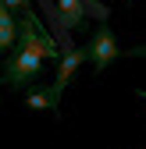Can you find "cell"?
<instances>
[{"instance_id": "cell-9", "label": "cell", "mask_w": 146, "mask_h": 149, "mask_svg": "<svg viewBox=\"0 0 146 149\" xmlns=\"http://www.w3.org/2000/svg\"><path fill=\"white\" fill-rule=\"evenodd\" d=\"M135 96H139V100H142V103H146V89H139V92H135Z\"/></svg>"}, {"instance_id": "cell-8", "label": "cell", "mask_w": 146, "mask_h": 149, "mask_svg": "<svg viewBox=\"0 0 146 149\" xmlns=\"http://www.w3.org/2000/svg\"><path fill=\"white\" fill-rule=\"evenodd\" d=\"M125 57H146V43H142V46H132V50H125Z\"/></svg>"}, {"instance_id": "cell-5", "label": "cell", "mask_w": 146, "mask_h": 149, "mask_svg": "<svg viewBox=\"0 0 146 149\" xmlns=\"http://www.w3.org/2000/svg\"><path fill=\"white\" fill-rule=\"evenodd\" d=\"M53 7H57V18H61L64 32H75V29H82V22H86V11H89V4H86V0H53Z\"/></svg>"}, {"instance_id": "cell-6", "label": "cell", "mask_w": 146, "mask_h": 149, "mask_svg": "<svg viewBox=\"0 0 146 149\" xmlns=\"http://www.w3.org/2000/svg\"><path fill=\"white\" fill-rule=\"evenodd\" d=\"M25 107H29V110H50L53 117H61V107L53 103L50 85H46V89H29V92H25Z\"/></svg>"}, {"instance_id": "cell-3", "label": "cell", "mask_w": 146, "mask_h": 149, "mask_svg": "<svg viewBox=\"0 0 146 149\" xmlns=\"http://www.w3.org/2000/svg\"><path fill=\"white\" fill-rule=\"evenodd\" d=\"M89 61V50L86 46H64V57H61V64H57V78L50 82V92H53V103L61 107V96H64V85L71 82V74L79 71V64H86Z\"/></svg>"}, {"instance_id": "cell-7", "label": "cell", "mask_w": 146, "mask_h": 149, "mask_svg": "<svg viewBox=\"0 0 146 149\" xmlns=\"http://www.w3.org/2000/svg\"><path fill=\"white\" fill-rule=\"evenodd\" d=\"M0 4H7L14 14H29L32 11V0H0Z\"/></svg>"}, {"instance_id": "cell-10", "label": "cell", "mask_w": 146, "mask_h": 149, "mask_svg": "<svg viewBox=\"0 0 146 149\" xmlns=\"http://www.w3.org/2000/svg\"><path fill=\"white\" fill-rule=\"evenodd\" d=\"M86 4H89V7H93V0H86Z\"/></svg>"}, {"instance_id": "cell-1", "label": "cell", "mask_w": 146, "mask_h": 149, "mask_svg": "<svg viewBox=\"0 0 146 149\" xmlns=\"http://www.w3.org/2000/svg\"><path fill=\"white\" fill-rule=\"evenodd\" d=\"M18 22H22V36H18V46L4 57V85H11L14 92H22L25 85L39 82V71H43L46 61L61 64L64 53L50 39V32L43 29L39 18H36V11L18 14Z\"/></svg>"}, {"instance_id": "cell-2", "label": "cell", "mask_w": 146, "mask_h": 149, "mask_svg": "<svg viewBox=\"0 0 146 149\" xmlns=\"http://www.w3.org/2000/svg\"><path fill=\"white\" fill-rule=\"evenodd\" d=\"M86 50H89V64H93V71H96V74H100V71H107L114 61H121V57H125V50L118 46L111 25H96V29H93V36H89V43H86Z\"/></svg>"}, {"instance_id": "cell-4", "label": "cell", "mask_w": 146, "mask_h": 149, "mask_svg": "<svg viewBox=\"0 0 146 149\" xmlns=\"http://www.w3.org/2000/svg\"><path fill=\"white\" fill-rule=\"evenodd\" d=\"M18 36H22V22H18V14L7 7V4H0V53H7L18 46Z\"/></svg>"}]
</instances>
